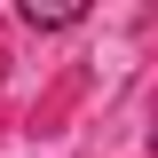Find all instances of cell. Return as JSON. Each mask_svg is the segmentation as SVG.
<instances>
[{"label":"cell","mask_w":158,"mask_h":158,"mask_svg":"<svg viewBox=\"0 0 158 158\" xmlns=\"http://www.w3.org/2000/svg\"><path fill=\"white\" fill-rule=\"evenodd\" d=\"M150 150H158V135H150Z\"/></svg>","instance_id":"obj_2"},{"label":"cell","mask_w":158,"mask_h":158,"mask_svg":"<svg viewBox=\"0 0 158 158\" xmlns=\"http://www.w3.org/2000/svg\"><path fill=\"white\" fill-rule=\"evenodd\" d=\"M24 24H32V32H63V24H79V8H40V0H24Z\"/></svg>","instance_id":"obj_1"}]
</instances>
